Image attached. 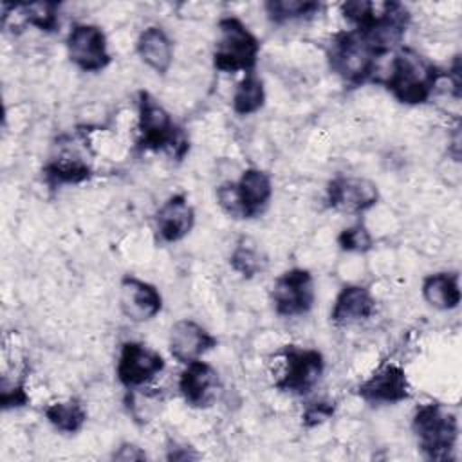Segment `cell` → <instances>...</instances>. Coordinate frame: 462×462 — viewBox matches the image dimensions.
<instances>
[{
  "instance_id": "obj_1",
  "label": "cell",
  "mask_w": 462,
  "mask_h": 462,
  "mask_svg": "<svg viewBox=\"0 0 462 462\" xmlns=\"http://www.w3.org/2000/svg\"><path fill=\"white\" fill-rule=\"evenodd\" d=\"M446 74L426 56L411 47H399L384 78L386 90L404 105L426 103Z\"/></svg>"
},
{
  "instance_id": "obj_2",
  "label": "cell",
  "mask_w": 462,
  "mask_h": 462,
  "mask_svg": "<svg viewBox=\"0 0 462 462\" xmlns=\"http://www.w3.org/2000/svg\"><path fill=\"white\" fill-rule=\"evenodd\" d=\"M381 56V51L361 29L336 32L328 47L332 72L350 85H361L370 79Z\"/></svg>"
},
{
  "instance_id": "obj_3",
  "label": "cell",
  "mask_w": 462,
  "mask_h": 462,
  "mask_svg": "<svg viewBox=\"0 0 462 462\" xmlns=\"http://www.w3.org/2000/svg\"><path fill=\"white\" fill-rule=\"evenodd\" d=\"M137 146L141 150H166L175 159H182L189 148L182 132L175 126L170 112L146 90L137 94Z\"/></svg>"
},
{
  "instance_id": "obj_4",
  "label": "cell",
  "mask_w": 462,
  "mask_h": 462,
  "mask_svg": "<svg viewBox=\"0 0 462 462\" xmlns=\"http://www.w3.org/2000/svg\"><path fill=\"white\" fill-rule=\"evenodd\" d=\"M411 431L422 455L430 460H448L457 446L458 419L442 404H420L411 417Z\"/></svg>"
},
{
  "instance_id": "obj_5",
  "label": "cell",
  "mask_w": 462,
  "mask_h": 462,
  "mask_svg": "<svg viewBox=\"0 0 462 462\" xmlns=\"http://www.w3.org/2000/svg\"><path fill=\"white\" fill-rule=\"evenodd\" d=\"M217 202L231 218H254L273 197L271 177L260 168H247L236 182H224L215 191Z\"/></svg>"
},
{
  "instance_id": "obj_6",
  "label": "cell",
  "mask_w": 462,
  "mask_h": 462,
  "mask_svg": "<svg viewBox=\"0 0 462 462\" xmlns=\"http://www.w3.org/2000/svg\"><path fill=\"white\" fill-rule=\"evenodd\" d=\"M218 36L213 51V65L220 72H253L260 54V40L236 16H224L217 25Z\"/></svg>"
},
{
  "instance_id": "obj_7",
  "label": "cell",
  "mask_w": 462,
  "mask_h": 462,
  "mask_svg": "<svg viewBox=\"0 0 462 462\" xmlns=\"http://www.w3.org/2000/svg\"><path fill=\"white\" fill-rule=\"evenodd\" d=\"M280 354L283 357V370L274 381V386L280 392L296 395L310 392L323 375V354L316 348H305L296 345H285Z\"/></svg>"
},
{
  "instance_id": "obj_8",
  "label": "cell",
  "mask_w": 462,
  "mask_h": 462,
  "mask_svg": "<svg viewBox=\"0 0 462 462\" xmlns=\"http://www.w3.org/2000/svg\"><path fill=\"white\" fill-rule=\"evenodd\" d=\"M316 300L314 278L307 269L294 267L282 273L271 289L274 312L283 318L307 314Z\"/></svg>"
},
{
  "instance_id": "obj_9",
  "label": "cell",
  "mask_w": 462,
  "mask_h": 462,
  "mask_svg": "<svg viewBox=\"0 0 462 462\" xmlns=\"http://www.w3.org/2000/svg\"><path fill=\"white\" fill-rule=\"evenodd\" d=\"M70 61L83 72H99L110 63V52L103 29L96 23H76L67 36Z\"/></svg>"
},
{
  "instance_id": "obj_10",
  "label": "cell",
  "mask_w": 462,
  "mask_h": 462,
  "mask_svg": "<svg viewBox=\"0 0 462 462\" xmlns=\"http://www.w3.org/2000/svg\"><path fill=\"white\" fill-rule=\"evenodd\" d=\"M164 370L162 356L139 341H126L121 346L116 375L126 388H137Z\"/></svg>"
},
{
  "instance_id": "obj_11",
  "label": "cell",
  "mask_w": 462,
  "mask_h": 462,
  "mask_svg": "<svg viewBox=\"0 0 462 462\" xmlns=\"http://www.w3.org/2000/svg\"><path fill=\"white\" fill-rule=\"evenodd\" d=\"M379 189L375 182L365 177L337 175L328 182L327 202L332 209L343 213H363L377 204Z\"/></svg>"
},
{
  "instance_id": "obj_12",
  "label": "cell",
  "mask_w": 462,
  "mask_h": 462,
  "mask_svg": "<svg viewBox=\"0 0 462 462\" xmlns=\"http://www.w3.org/2000/svg\"><path fill=\"white\" fill-rule=\"evenodd\" d=\"M410 383L401 365L386 363L357 386V395L372 404H397L410 399Z\"/></svg>"
},
{
  "instance_id": "obj_13",
  "label": "cell",
  "mask_w": 462,
  "mask_h": 462,
  "mask_svg": "<svg viewBox=\"0 0 462 462\" xmlns=\"http://www.w3.org/2000/svg\"><path fill=\"white\" fill-rule=\"evenodd\" d=\"M119 309L130 321H150L161 312L162 296L155 285L126 274L119 283Z\"/></svg>"
},
{
  "instance_id": "obj_14",
  "label": "cell",
  "mask_w": 462,
  "mask_h": 462,
  "mask_svg": "<svg viewBox=\"0 0 462 462\" xmlns=\"http://www.w3.org/2000/svg\"><path fill=\"white\" fill-rule=\"evenodd\" d=\"M43 175L49 184H79L92 175L90 162L79 152L78 144H74L72 137L60 139L58 152L49 159L43 166Z\"/></svg>"
},
{
  "instance_id": "obj_15",
  "label": "cell",
  "mask_w": 462,
  "mask_h": 462,
  "mask_svg": "<svg viewBox=\"0 0 462 462\" xmlns=\"http://www.w3.org/2000/svg\"><path fill=\"white\" fill-rule=\"evenodd\" d=\"M218 372L202 359L188 363L179 377V392L191 408L211 406L218 395Z\"/></svg>"
},
{
  "instance_id": "obj_16",
  "label": "cell",
  "mask_w": 462,
  "mask_h": 462,
  "mask_svg": "<svg viewBox=\"0 0 462 462\" xmlns=\"http://www.w3.org/2000/svg\"><path fill=\"white\" fill-rule=\"evenodd\" d=\"M168 346L179 363L188 365L215 348L217 337L193 319H179L170 328Z\"/></svg>"
},
{
  "instance_id": "obj_17",
  "label": "cell",
  "mask_w": 462,
  "mask_h": 462,
  "mask_svg": "<svg viewBox=\"0 0 462 462\" xmlns=\"http://www.w3.org/2000/svg\"><path fill=\"white\" fill-rule=\"evenodd\" d=\"M375 312V298L365 285H345L332 305L330 319L337 327L366 321Z\"/></svg>"
},
{
  "instance_id": "obj_18",
  "label": "cell",
  "mask_w": 462,
  "mask_h": 462,
  "mask_svg": "<svg viewBox=\"0 0 462 462\" xmlns=\"http://www.w3.org/2000/svg\"><path fill=\"white\" fill-rule=\"evenodd\" d=\"M155 224L164 242H179L188 236L195 224V211L186 195L177 193L166 199L157 209Z\"/></svg>"
},
{
  "instance_id": "obj_19",
  "label": "cell",
  "mask_w": 462,
  "mask_h": 462,
  "mask_svg": "<svg viewBox=\"0 0 462 462\" xmlns=\"http://www.w3.org/2000/svg\"><path fill=\"white\" fill-rule=\"evenodd\" d=\"M139 58L157 74H166L173 61V43L159 25H148L141 31L135 43Z\"/></svg>"
},
{
  "instance_id": "obj_20",
  "label": "cell",
  "mask_w": 462,
  "mask_h": 462,
  "mask_svg": "<svg viewBox=\"0 0 462 462\" xmlns=\"http://www.w3.org/2000/svg\"><path fill=\"white\" fill-rule=\"evenodd\" d=\"M422 296L428 305L439 310L457 309L462 292L457 273H433L422 280Z\"/></svg>"
},
{
  "instance_id": "obj_21",
  "label": "cell",
  "mask_w": 462,
  "mask_h": 462,
  "mask_svg": "<svg viewBox=\"0 0 462 462\" xmlns=\"http://www.w3.org/2000/svg\"><path fill=\"white\" fill-rule=\"evenodd\" d=\"M43 413L54 430L67 435L78 433L87 422V410L78 399L51 402L49 406H45Z\"/></svg>"
},
{
  "instance_id": "obj_22",
  "label": "cell",
  "mask_w": 462,
  "mask_h": 462,
  "mask_svg": "<svg viewBox=\"0 0 462 462\" xmlns=\"http://www.w3.org/2000/svg\"><path fill=\"white\" fill-rule=\"evenodd\" d=\"M233 110L238 116H251L258 112L265 103L263 81L253 72H245L233 92Z\"/></svg>"
},
{
  "instance_id": "obj_23",
  "label": "cell",
  "mask_w": 462,
  "mask_h": 462,
  "mask_svg": "<svg viewBox=\"0 0 462 462\" xmlns=\"http://www.w3.org/2000/svg\"><path fill=\"white\" fill-rule=\"evenodd\" d=\"M263 9L273 23H285L312 16L319 11V4L310 0H269L263 4Z\"/></svg>"
},
{
  "instance_id": "obj_24",
  "label": "cell",
  "mask_w": 462,
  "mask_h": 462,
  "mask_svg": "<svg viewBox=\"0 0 462 462\" xmlns=\"http://www.w3.org/2000/svg\"><path fill=\"white\" fill-rule=\"evenodd\" d=\"M16 7L29 25L43 32H54L60 25L58 2H32V4H20Z\"/></svg>"
},
{
  "instance_id": "obj_25",
  "label": "cell",
  "mask_w": 462,
  "mask_h": 462,
  "mask_svg": "<svg viewBox=\"0 0 462 462\" xmlns=\"http://www.w3.org/2000/svg\"><path fill=\"white\" fill-rule=\"evenodd\" d=\"M262 254L251 238H240L229 258L231 267L244 278H253L262 271Z\"/></svg>"
},
{
  "instance_id": "obj_26",
  "label": "cell",
  "mask_w": 462,
  "mask_h": 462,
  "mask_svg": "<svg viewBox=\"0 0 462 462\" xmlns=\"http://www.w3.org/2000/svg\"><path fill=\"white\" fill-rule=\"evenodd\" d=\"M337 244L343 251L348 253H366L372 247V235L366 229V226L359 222L350 227H345L337 235Z\"/></svg>"
},
{
  "instance_id": "obj_27",
  "label": "cell",
  "mask_w": 462,
  "mask_h": 462,
  "mask_svg": "<svg viewBox=\"0 0 462 462\" xmlns=\"http://www.w3.org/2000/svg\"><path fill=\"white\" fill-rule=\"evenodd\" d=\"M0 402H2L4 410L18 408V406H25L29 402V395L25 393L23 384H20V383L9 384L7 379H4L2 392H0Z\"/></svg>"
},
{
  "instance_id": "obj_28",
  "label": "cell",
  "mask_w": 462,
  "mask_h": 462,
  "mask_svg": "<svg viewBox=\"0 0 462 462\" xmlns=\"http://www.w3.org/2000/svg\"><path fill=\"white\" fill-rule=\"evenodd\" d=\"M334 413V404L332 402H314L310 404L305 413H303V424L305 426H316L330 419Z\"/></svg>"
},
{
  "instance_id": "obj_29",
  "label": "cell",
  "mask_w": 462,
  "mask_h": 462,
  "mask_svg": "<svg viewBox=\"0 0 462 462\" xmlns=\"http://www.w3.org/2000/svg\"><path fill=\"white\" fill-rule=\"evenodd\" d=\"M114 458L116 460H144L146 458V453L137 448L135 444H130V442H125L117 448V451H114Z\"/></svg>"
}]
</instances>
